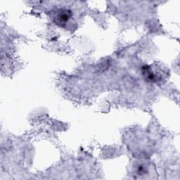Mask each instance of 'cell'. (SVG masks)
<instances>
[{
  "instance_id": "6da1fadb",
  "label": "cell",
  "mask_w": 180,
  "mask_h": 180,
  "mask_svg": "<svg viewBox=\"0 0 180 180\" xmlns=\"http://www.w3.org/2000/svg\"><path fill=\"white\" fill-rule=\"evenodd\" d=\"M70 15L68 12H63L61 13L58 15V22H61V23H64L68 20V19L70 18Z\"/></svg>"
}]
</instances>
